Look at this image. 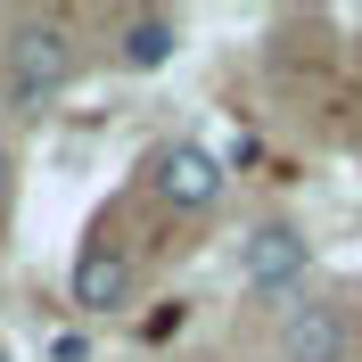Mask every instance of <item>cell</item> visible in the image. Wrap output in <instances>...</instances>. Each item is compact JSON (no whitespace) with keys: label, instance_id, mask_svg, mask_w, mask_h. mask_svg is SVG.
Instances as JSON below:
<instances>
[{"label":"cell","instance_id":"1","mask_svg":"<svg viewBox=\"0 0 362 362\" xmlns=\"http://www.w3.org/2000/svg\"><path fill=\"white\" fill-rule=\"evenodd\" d=\"M74 74H83V49L58 17H17L0 33V90L17 115L58 107V90H74Z\"/></svg>","mask_w":362,"mask_h":362},{"label":"cell","instance_id":"2","mask_svg":"<svg viewBox=\"0 0 362 362\" xmlns=\"http://www.w3.org/2000/svg\"><path fill=\"white\" fill-rule=\"evenodd\" d=\"M148 189H157L173 214H214L230 189L223 157L206 148V140H165V148H148Z\"/></svg>","mask_w":362,"mask_h":362},{"label":"cell","instance_id":"3","mask_svg":"<svg viewBox=\"0 0 362 362\" xmlns=\"http://www.w3.org/2000/svg\"><path fill=\"white\" fill-rule=\"evenodd\" d=\"M305 264H313V247H305L296 223H255L247 239H239V280H247L255 296H288L296 280H305Z\"/></svg>","mask_w":362,"mask_h":362},{"label":"cell","instance_id":"4","mask_svg":"<svg viewBox=\"0 0 362 362\" xmlns=\"http://www.w3.org/2000/svg\"><path fill=\"white\" fill-rule=\"evenodd\" d=\"M74 313H90V321H107V313H124L132 305V255L115 247L107 230L99 239H83V255H74Z\"/></svg>","mask_w":362,"mask_h":362},{"label":"cell","instance_id":"5","mask_svg":"<svg viewBox=\"0 0 362 362\" xmlns=\"http://www.w3.org/2000/svg\"><path fill=\"white\" fill-rule=\"evenodd\" d=\"M346 354H354L346 305H329V296L288 305V321H280V362H346Z\"/></svg>","mask_w":362,"mask_h":362},{"label":"cell","instance_id":"6","mask_svg":"<svg viewBox=\"0 0 362 362\" xmlns=\"http://www.w3.org/2000/svg\"><path fill=\"white\" fill-rule=\"evenodd\" d=\"M173 49H181V17L173 8H132V17H124V42H115L124 74H157Z\"/></svg>","mask_w":362,"mask_h":362},{"label":"cell","instance_id":"7","mask_svg":"<svg viewBox=\"0 0 362 362\" xmlns=\"http://www.w3.org/2000/svg\"><path fill=\"white\" fill-rule=\"evenodd\" d=\"M8 173H17V157H8V140H0V198H8Z\"/></svg>","mask_w":362,"mask_h":362},{"label":"cell","instance_id":"8","mask_svg":"<svg viewBox=\"0 0 362 362\" xmlns=\"http://www.w3.org/2000/svg\"><path fill=\"white\" fill-rule=\"evenodd\" d=\"M0 362H17V354H8V346H0Z\"/></svg>","mask_w":362,"mask_h":362},{"label":"cell","instance_id":"9","mask_svg":"<svg viewBox=\"0 0 362 362\" xmlns=\"http://www.w3.org/2000/svg\"><path fill=\"white\" fill-rule=\"evenodd\" d=\"M181 362H198V354H181Z\"/></svg>","mask_w":362,"mask_h":362}]
</instances>
